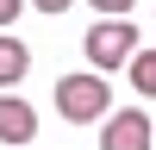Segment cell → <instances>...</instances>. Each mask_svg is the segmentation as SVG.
Listing matches in <instances>:
<instances>
[{"mask_svg": "<svg viewBox=\"0 0 156 150\" xmlns=\"http://www.w3.org/2000/svg\"><path fill=\"white\" fill-rule=\"evenodd\" d=\"M125 69H131V88H137V94H144V100H156V50H144V44H137Z\"/></svg>", "mask_w": 156, "mask_h": 150, "instance_id": "cell-6", "label": "cell"}, {"mask_svg": "<svg viewBox=\"0 0 156 150\" xmlns=\"http://www.w3.org/2000/svg\"><path fill=\"white\" fill-rule=\"evenodd\" d=\"M37 138V106L19 94H0V144H31Z\"/></svg>", "mask_w": 156, "mask_h": 150, "instance_id": "cell-4", "label": "cell"}, {"mask_svg": "<svg viewBox=\"0 0 156 150\" xmlns=\"http://www.w3.org/2000/svg\"><path fill=\"white\" fill-rule=\"evenodd\" d=\"M25 12V0H0V31H12V19Z\"/></svg>", "mask_w": 156, "mask_h": 150, "instance_id": "cell-8", "label": "cell"}, {"mask_svg": "<svg viewBox=\"0 0 156 150\" xmlns=\"http://www.w3.org/2000/svg\"><path fill=\"white\" fill-rule=\"evenodd\" d=\"M87 6H94L100 19H125V12H131V0H87Z\"/></svg>", "mask_w": 156, "mask_h": 150, "instance_id": "cell-7", "label": "cell"}, {"mask_svg": "<svg viewBox=\"0 0 156 150\" xmlns=\"http://www.w3.org/2000/svg\"><path fill=\"white\" fill-rule=\"evenodd\" d=\"M156 144V119L150 112H131V106H112L100 119V150H150Z\"/></svg>", "mask_w": 156, "mask_h": 150, "instance_id": "cell-3", "label": "cell"}, {"mask_svg": "<svg viewBox=\"0 0 156 150\" xmlns=\"http://www.w3.org/2000/svg\"><path fill=\"white\" fill-rule=\"evenodd\" d=\"M56 112H62L69 125H94V119H106V112H112V88H106V75H94V69L62 75V81H56Z\"/></svg>", "mask_w": 156, "mask_h": 150, "instance_id": "cell-1", "label": "cell"}, {"mask_svg": "<svg viewBox=\"0 0 156 150\" xmlns=\"http://www.w3.org/2000/svg\"><path fill=\"white\" fill-rule=\"evenodd\" d=\"M131 50H137V25H131V19H94L87 38H81V56L94 62V75L131 62Z\"/></svg>", "mask_w": 156, "mask_h": 150, "instance_id": "cell-2", "label": "cell"}, {"mask_svg": "<svg viewBox=\"0 0 156 150\" xmlns=\"http://www.w3.org/2000/svg\"><path fill=\"white\" fill-rule=\"evenodd\" d=\"M37 12H69V0H31Z\"/></svg>", "mask_w": 156, "mask_h": 150, "instance_id": "cell-9", "label": "cell"}, {"mask_svg": "<svg viewBox=\"0 0 156 150\" xmlns=\"http://www.w3.org/2000/svg\"><path fill=\"white\" fill-rule=\"evenodd\" d=\"M25 69H31V50H25L12 31H0V88H19Z\"/></svg>", "mask_w": 156, "mask_h": 150, "instance_id": "cell-5", "label": "cell"}]
</instances>
